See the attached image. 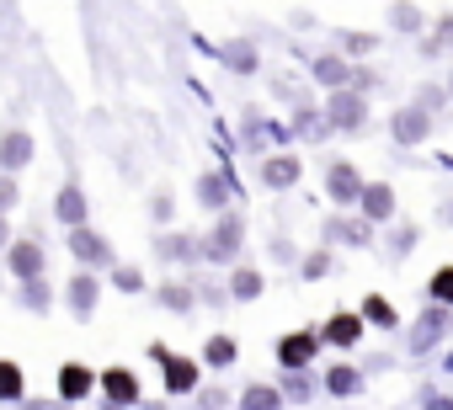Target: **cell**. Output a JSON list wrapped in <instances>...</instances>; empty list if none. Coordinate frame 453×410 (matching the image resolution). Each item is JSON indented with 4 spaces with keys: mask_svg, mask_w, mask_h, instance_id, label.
<instances>
[{
    "mask_svg": "<svg viewBox=\"0 0 453 410\" xmlns=\"http://www.w3.org/2000/svg\"><path fill=\"white\" fill-rule=\"evenodd\" d=\"M59 219H70V224H81V219H86V197H81L75 186H65V192H59Z\"/></svg>",
    "mask_w": 453,
    "mask_h": 410,
    "instance_id": "cell-5",
    "label": "cell"
},
{
    "mask_svg": "<svg viewBox=\"0 0 453 410\" xmlns=\"http://www.w3.org/2000/svg\"><path fill=\"white\" fill-rule=\"evenodd\" d=\"M107 394H112V399H134V373L112 368V373H107Z\"/></svg>",
    "mask_w": 453,
    "mask_h": 410,
    "instance_id": "cell-11",
    "label": "cell"
},
{
    "mask_svg": "<svg viewBox=\"0 0 453 410\" xmlns=\"http://www.w3.org/2000/svg\"><path fill=\"white\" fill-rule=\"evenodd\" d=\"M363 202H368V214H373V219H384V214H389V186H368Z\"/></svg>",
    "mask_w": 453,
    "mask_h": 410,
    "instance_id": "cell-13",
    "label": "cell"
},
{
    "mask_svg": "<svg viewBox=\"0 0 453 410\" xmlns=\"http://www.w3.org/2000/svg\"><path fill=\"white\" fill-rule=\"evenodd\" d=\"M368 320H379V325H389L395 315H389V304H384V299H368Z\"/></svg>",
    "mask_w": 453,
    "mask_h": 410,
    "instance_id": "cell-22",
    "label": "cell"
},
{
    "mask_svg": "<svg viewBox=\"0 0 453 410\" xmlns=\"http://www.w3.org/2000/svg\"><path fill=\"white\" fill-rule=\"evenodd\" d=\"M6 202H12V181H0V209H6Z\"/></svg>",
    "mask_w": 453,
    "mask_h": 410,
    "instance_id": "cell-24",
    "label": "cell"
},
{
    "mask_svg": "<svg viewBox=\"0 0 453 410\" xmlns=\"http://www.w3.org/2000/svg\"><path fill=\"white\" fill-rule=\"evenodd\" d=\"M12 272L17 277H38V246H17L12 251Z\"/></svg>",
    "mask_w": 453,
    "mask_h": 410,
    "instance_id": "cell-6",
    "label": "cell"
},
{
    "mask_svg": "<svg viewBox=\"0 0 453 410\" xmlns=\"http://www.w3.org/2000/svg\"><path fill=\"white\" fill-rule=\"evenodd\" d=\"M267 181H273V186H288V181H294V160H273V165H267Z\"/></svg>",
    "mask_w": 453,
    "mask_h": 410,
    "instance_id": "cell-16",
    "label": "cell"
},
{
    "mask_svg": "<svg viewBox=\"0 0 453 410\" xmlns=\"http://www.w3.org/2000/svg\"><path fill=\"white\" fill-rule=\"evenodd\" d=\"M331 192H336V197H357L363 186H357V176H352L347 165H336V171H331Z\"/></svg>",
    "mask_w": 453,
    "mask_h": 410,
    "instance_id": "cell-9",
    "label": "cell"
},
{
    "mask_svg": "<svg viewBox=\"0 0 453 410\" xmlns=\"http://www.w3.org/2000/svg\"><path fill=\"white\" fill-rule=\"evenodd\" d=\"M59 389H65L70 399H81V394L91 389V373H86V368H65V373H59Z\"/></svg>",
    "mask_w": 453,
    "mask_h": 410,
    "instance_id": "cell-7",
    "label": "cell"
},
{
    "mask_svg": "<svg viewBox=\"0 0 453 410\" xmlns=\"http://www.w3.org/2000/svg\"><path fill=\"white\" fill-rule=\"evenodd\" d=\"M27 155H33V139H27V133H12L6 144H0V160H6V171H22Z\"/></svg>",
    "mask_w": 453,
    "mask_h": 410,
    "instance_id": "cell-1",
    "label": "cell"
},
{
    "mask_svg": "<svg viewBox=\"0 0 453 410\" xmlns=\"http://www.w3.org/2000/svg\"><path fill=\"white\" fill-rule=\"evenodd\" d=\"M432 299L453 304V272H437V277H432Z\"/></svg>",
    "mask_w": 453,
    "mask_h": 410,
    "instance_id": "cell-19",
    "label": "cell"
},
{
    "mask_svg": "<svg viewBox=\"0 0 453 410\" xmlns=\"http://www.w3.org/2000/svg\"><path fill=\"white\" fill-rule=\"evenodd\" d=\"M91 299H96V283H91V277H81V283H75V309L86 315V309H91Z\"/></svg>",
    "mask_w": 453,
    "mask_h": 410,
    "instance_id": "cell-17",
    "label": "cell"
},
{
    "mask_svg": "<svg viewBox=\"0 0 453 410\" xmlns=\"http://www.w3.org/2000/svg\"><path fill=\"white\" fill-rule=\"evenodd\" d=\"M75 256H81V262H102L107 251H102V240H96V235H86V230H75Z\"/></svg>",
    "mask_w": 453,
    "mask_h": 410,
    "instance_id": "cell-10",
    "label": "cell"
},
{
    "mask_svg": "<svg viewBox=\"0 0 453 410\" xmlns=\"http://www.w3.org/2000/svg\"><path fill=\"white\" fill-rule=\"evenodd\" d=\"M0 240H6V224H0Z\"/></svg>",
    "mask_w": 453,
    "mask_h": 410,
    "instance_id": "cell-26",
    "label": "cell"
},
{
    "mask_svg": "<svg viewBox=\"0 0 453 410\" xmlns=\"http://www.w3.org/2000/svg\"><path fill=\"white\" fill-rule=\"evenodd\" d=\"M208 357H213V362H230V357H235V346H230V341H213V346H208Z\"/></svg>",
    "mask_w": 453,
    "mask_h": 410,
    "instance_id": "cell-23",
    "label": "cell"
},
{
    "mask_svg": "<svg viewBox=\"0 0 453 410\" xmlns=\"http://www.w3.org/2000/svg\"><path fill=\"white\" fill-rule=\"evenodd\" d=\"M432 410H453V405H432Z\"/></svg>",
    "mask_w": 453,
    "mask_h": 410,
    "instance_id": "cell-25",
    "label": "cell"
},
{
    "mask_svg": "<svg viewBox=\"0 0 453 410\" xmlns=\"http://www.w3.org/2000/svg\"><path fill=\"white\" fill-rule=\"evenodd\" d=\"M273 405H278L273 389H251V394H246V410H273Z\"/></svg>",
    "mask_w": 453,
    "mask_h": 410,
    "instance_id": "cell-18",
    "label": "cell"
},
{
    "mask_svg": "<svg viewBox=\"0 0 453 410\" xmlns=\"http://www.w3.org/2000/svg\"><path fill=\"white\" fill-rule=\"evenodd\" d=\"M155 357H165V352H155ZM165 378H171V389H192L197 368H192V362H181V357H165Z\"/></svg>",
    "mask_w": 453,
    "mask_h": 410,
    "instance_id": "cell-4",
    "label": "cell"
},
{
    "mask_svg": "<svg viewBox=\"0 0 453 410\" xmlns=\"http://www.w3.org/2000/svg\"><path fill=\"white\" fill-rule=\"evenodd\" d=\"M257 288H262L257 272H241V277H235V293H241V299H257Z\"/></svg>",
    "mask_w": 453,
    "mask_h": 410,
    "instance_id": "cell-20",
    "label": "cell"
},
{
    "mask_svg": "<svg viewBox=\"0 0 453 410\" xmlns=\"http://www.w3.org/2000/svg\"><path fill=\"white\" fill-rule=\"evenodd\" d=\"M310 352H315V336H288V341L278 346V357H283L288 368H299V362H310Z\"/></svg>",
    "mask_w": 453,
    "mask_h": 410,
    "instance_id": "cell-2",
    "label": "cell"
},
{
    "mask_svg": "<svg viewBox=\"0 0 453 410\" xmlns=\"http://www.w3.org/2000/svg\"><path fill=\"white\" fill-rule=\"evenodd\" d=\"M331 118H336V123H342V128H352V123H357V118H363V107H357V102H352V96H336V102H331Z\"/></svg>",
    "mask_w": 453,
    "mask_h": 410,
    "instance_id": "cell-8",
    "label": "cell"
},
{
    "mask_svg": "<svg viewBox=\"0 0 453 410\" xmlns=\"http://www.w3.org/2000/svg\"><path fill=\"white\" fill-rule=\"evenodd\" d=\"M357 336H363V325H357L352 315H336V320H331V330H326V341H336V346H352Z\"/></svg>",
    "mask_w": 453,
    "mask_h": 410,
    "instance_id": "cell-3",
    "label": "cell"
},
{
    "mask_svg": "<svg viewBox=\"0 0 453 410\" xmlns=\"http://www.w3.org/2000/svg\"><path fill=\"white\" fill-rule=\"evenodd\" d=\"M421 128H426V123H421V112H411V118L400 112V123H395V133H400V139H421Z\"/></svg>",
    "mask_w": 453,
    "mask_h": 410,
    "instance_id": "cell-15",
    "label": "cell"
},
{
    "mask_svg": "<svg viewBox=\"0 0 453 410\" xmlns=\"http://www.w3.org/2000/svg\"><path fill=\"white\" fill-rule=\"evenodd\" d=\"M22 394V373L12 362H0V399H17Z\"/></svg>",
    "mask_w": 453,
    "mask_h": 410,
    "instance_id": "cell-12",
    "label": "cell"
},
{
    "mask_svg": "<svg viewBox=\"0 0 453 410\" xmlns=\"http://www.w3.org/2000/svg\"><path fill=\"white\" fill-rule=\"evenodd\" d=\"M230 246H241V224H224L213 235V256H230Z\"/></svg>",
    "mask_w": 453,
    "mask_h": 410,
    "instance_id": "cell-14",
    "label": "cell"
},
{
    "mask_svg": "<svg viewBox=\"0 0 453 410\" xmlns=\"http://www.w3.org/2000/svg\"><path fill=\"white\" fill-rule=\"evenodd\" d=\"M352 383H357V373H352V368H336V373H331V389H336V394H347Z\"/></svg>",
    "mask_w": 453,
    "mask_h": 410,
    "instance_id": "cell-21",
    "label": "cell"
}]
</instances>
